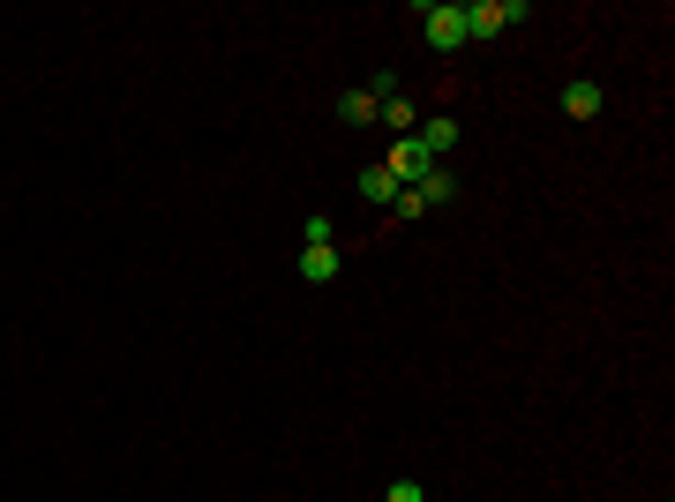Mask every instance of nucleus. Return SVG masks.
Wrapping results in <instances>:
<instances>
[{
    "label": "nucleus",
    "mask_w": 675,
    "mask_h": 502,
    "mask_svg": "<svg viewBox=\"0 0 675 502\" xmlns=\"http://www.w3.org/2000/svg\"><path fill=\"white\" fill-rule=\"evenodd\" d=\"M510 23H525V0H465V45L504 38Z\"/></svg>",
    "instance_id": "nucleus-1"
},
{
    "label": "nucleus",
    "mask_w": 675,
    "mask_h": 502,
    "mask_svg": "<svg viewBox=\"0 0 675 502\" xmlns=\"http://www.w3.org/2000/svg\"><path fill=\"white\" fill-rule=\"evenodd\" d=\"M451 196H458V180H451V172L443 166H428L421 180H413V188H398V217H421V210H435V203H451Z\"/></svg>",
    "instance_id": "nucleus-2"
},
{
    "label": "nucleus",
    "mask_w": 675,
    "mask_h": 502,
    "mask_svg": "<svg viewBox=\"0 0 675 502\" xmlns=\"http://www.w3.org/2000/svg\"><path fill=\"white\" fill-rule=\"evenodd\" d=\"M421 38L435 45V53H458V45H465V8H451V0H428V8H421Z\"/></svg>",
    "instance_id": "nucleus-3"
},
{
    "label": "nucleus",
    "mask_w": 675,
    "mask_h": 502,
    "mask_svg": "<svg viewBox=\"0 0 675 502\" xmlns=\"http://www.w3.org/2000/svg\"><path fill=\"white\" fill-rule=\"evenodd\" d=\"M428 166H435V158H428L421 143H390V158H383V172H390L398 188H413V180H421Z\"/></svg>",
    "instance_id": "nucleus-4"
},
{
    "label": "nucleus",
    "mask_w": 675,
    "mask_h": 502,
    "mask_svg": "<svg viewBox=\"0 0 675 502\" xmlns=\"http://www.w3.org/2000/svg\"><path fill=\"white\" fill-rule=\"evenodd\" d=\"M376 113H383L376 90H345V98H338V121L345 127H376Z\"/></svg>",
    "instance_id": "nucleus-5"
},
{
    "label": "nucleus",
    "mask_w": 675,
    "mask_h": 502,
    "mask_svg": "<svg viewBox=\"0 0 675 502\" xmlns=\"http://www.w3.org/2000/svg\"><path fill=\"white\" fill-rule=\"evenodd\" d=\"M413 143H421L428 158H435V166H443V158H451V143H458V121H443V113H435V121H428L421 135H413Z\"/></svg>",
    "instance_id": "nucleus-6"
},
{
    "label": "nucleus",
    "mask_w": 675,
    "mask_h": 502,
    "mask_svg": "<svg viewBox=\"0 0 675 502\" xmlns=\"http://www.w3.org/2000/svg\"><path fill=\"white\" fill-rule=\"evenodd\" d=\"M563 113L571 121H600V83H563Z\"/></svg>",
    "instance_id": "nucleus-7"
},
{
    "label": "nucleus",
    "mask_w": 675,
    "mask_h": 502,
    "mask_svg": "<svg viewBox=\"0 0 675 502\" xmlns=\"http://www.w3.org/2000/svg\"><path fill=\"white\" fill-rule=\"evenodd\" d=\"M300 278H308V286H331L338 278V248H300Z\"/></svg>",
    "instance_id": "nucleus-8"
},
{
    "label": "nucleus",
    "mask_w": 675,
    "mask_h": 502,
    "mask_svg": "<svg viewBox=\"0 0 675 502\" xmlns=\"http://www.w3.org/2000/svg\"><path fill=\"white\" fill-rule=\"evenodd\" d=\"M361 196H368V203H398V180L383 166H361Z\"/></svg>",
    "instance_id": "nucleus-9"
},
{
    "label": "nucleus",
    "mask_w": 675,
    "mask_h": 502,
    "mask_svg": "<svg viewBox=\"0 0 675 502\" xmlns=\"http://www.w3.org/2000/svg\"><path fill=\"white\" fill-rule=\"evenodd\" d=\"M376 121H390L398 127V135H413V98H406V90H390V98H383V113Z\"/></svg>",
    "instance_id": "nucleus-10"
},
{
    "label": "nucleus",
    "mask_w": 675,
    "mask_h": 502,
    "mask_svg": "<svg viewBox=\"0 0 675 502\" xmlns=\"http://www.w3.org/2000/svg\"><path fill=\"white\" fill-rule=\"evenodd\" d=\"M300 241H308V248H331V217H323V210H316V217H308V225H300Z\"/></svg>",
    "instance_id": "nucleus-11"
},
{
    "label": "nucleus",
    "mask_w": 675,
    "mask_h": 502,
    "mask_svg": "<svg viewBox=\"0 0 675 502\" xmlns=\"http://www.w3.org/2000/svg\"><path fill=\"white\" fill-rule=\"evenodd\" d=\"M383 502H428V495H421V480H390V495H383Z\"/></svg>",
    "instance_id": "nucleus-12"
}]
</instances>
